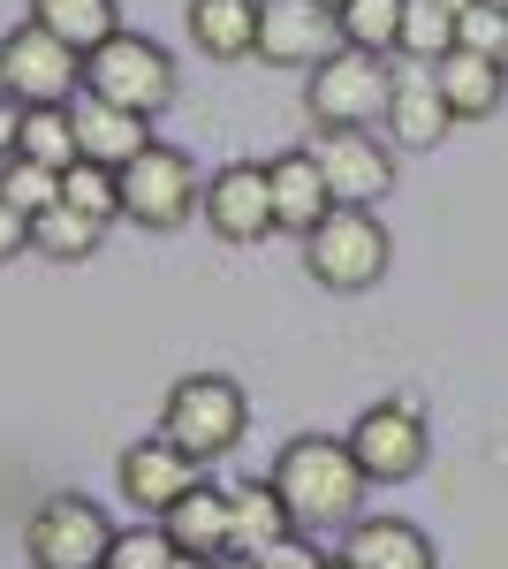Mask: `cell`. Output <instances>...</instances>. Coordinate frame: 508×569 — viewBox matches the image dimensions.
Returning <instances> with one entry per match:
<instances>
[{
  "label": "cell",
  "instance_id": "27",
  "mask_svg": "<svg viewBox=\"0 0 508 569\" xmlns=\"http://www.w3.org/2000/svg\"><path fill=\"white\" fill-rule=\"evenodd\" d=\"M61 206H77L84 220H122V176L114 168H91V160H77L69 176H61Z\"/></svg>",
  "mask_w": 508,
  "mask_h": 569
},
{
  "label": "cell",
  "instance_id": "35",
  "mask_svg": "<svg viewBox=\"0 0 508 569\" xmlns=\"http://www.w3.org/2000/svg\"><path fill=\"white\" fill-rule=\"evenodd\" d=\"M220 569H258V562H243V555H220Z\"/></svg>",
  "mask_w": 508,
  "mask_h": 569
},
{
  "label": "cell",
  "instance_id": "37",
  "mask_svg": "<svg viewBox=\"0 0 508 569\" xmlns=\"http://www.w3.org/2000/svg\"><path fill=\"white\" fill-rule=\"evenodd\" d=\"M440 8H456V16H464V8H478V0H440Z\"/></svg>",
  "mask_w": 508,
  "mask_h": 569
},
{
  "label": "cell",
  "instance_id": "21",
  "mask_svg": "<svg viewBox=\"0 0 508 569\" xmlns=\"http://www.w3.org/2000/svg\"><path fill=\"white\" fill-rule=\"evenodd\" d=\"M432 77H440V99H448V114L456 122H486L494 107H501L508 91V69H494V61H478V53H448V61H432Z\"/></svg>",
  "mask_w": 508,
  "mask_h": 569
},
{
  "label": "cell",
  "instance_id": "10",
  "mask_svg": "<svg viewBox=\"0 0 508 569\" xmlns=\"http://www.w3.org/2000/svg\"><path fill=\"white\" fill-rule=\"evenodd\" d=\"M311 160H319V176L335 190V206H372L380 213V198L395 190V152L372 130H319Z\"/></svg>",
  "mask_w": 508,
  "mask_h": 569
},
{
  "label": "cell",
  "instance_id": "24",
  "mask_svg": "<svg viewBox=\"0 0 508 569\" xmlns=\"http://www.w3.org/2000/svg\"><path fill=\"white\" fill-rule=\"evenodd\" d=\"M99 236H107V228H99V220H84L77 206H53V213L31 220V251H39V259H53V266L91 259V251H99Z\"/></svg>",
  "mask_w": 508,
  "mask_h": 569
},
{
  "label": "cell",
  "instance_id": "22",
  "mask_svg": "<svg viewBox=\"0 0 508 569\" xmlns=\"http://www.w3.org/2000/svg\"><path fill=\"white\" fill-rule=\"evenodd\" d=\"M31 23L53 31L61 46H77V53H99L122 31V8L114 0H31Z\"/></svg>",
  "mask_w": 508,
  "mask_h": 569
},
{
  "label": "cell",
  "instance_id": "3",
  "mask_svg": "<svg viewBox=\"0 0 508 569\" xmlns=\"http://www.w3.org/2000/svg\"><path fill=\"white\" fill-rule=\"evenodd\" d=\"M243 426H251V395H243V380H228V372H190L160 402V433L190 463H220L243 440Z\"/></svg>",
  "mask_w": 508,
  "mask_h": 569
},
{
  "label": "cell",
  "instance_id": "7",
  "mask_svg": "<svg viewBox=\"0 0 508 569\" xmlns=\"http://www.w3.org/2000/svg\"><path fill=\"white\" fill-rule=\"evenodd\" d=\"M122 213L137 220V228H152V236H168V228H182L190 213H206V182H198V168H190V152L182 144H145L137 160L122 168Z\"/></svg>",
  "mask_w": 508,
  "mask_h": 569
},
{
  "label": "cell",
  "instance_id": "33",
  "mask_svg": "<svg viewBox=\"0 0 508 569\" xmlns=\"http://www.w3.org/2000/svg\"><path fill=\"white\" fill-rule=\"evenodd\" d=\"M16 144H23V107H16V99H0V168L16 160Z\"/></svg>",
  "mask_w": 508,
  "mask_h": 569
},
{
  "label": "cell",
  "instance_id": "8",
  "mask_svg": "<svg viewBox=\"0 0 508 569\" xmlns=\"http://www.w3.org/2000/svg\"><path fill=\"white\" fill-rule=\"evenodd\" d=\"M387 91H395V69L341 46V53H327V61L311 69L303 107H311L319 130H372V122H387Z\"/></svg>",
  "mask_w": 508,
  "mask_h": 569
},
{
  "label": "cell",
  "instance_id": "29",
  "mask_svg": "<svg viewBox=\"0 0 508 569\" xmlns=\"http://www.w3.org/2000/svg\"><path fill=\"white\" fill-rule=\"evenodd\" d=\"M456 46L478 53V61H494V69H508V8H464L456 16Z\"/></svg>",
  "mask_w": 508,
  "mask_h": 569
},
{
  "label": "cell",
  "instance_id": "32",
  "mask_svg": "<svg viewBox=\"0 0 508 569\" xmlns=\"http://www.w3.org/2000/svg\"><path fill=\"white\" fill-rule=\"evenodd\" d=\"M258 569H327V555H311V539H289V547L258 555Z\"/></svg>",
  "mask_w": 508,
  "mask_h": 569
},
{
  "label": "cell",
  "instance_id": "14",
  "mask_svg": "<svg viewBox=\"0 0 508 569\" xmlns=\"http://www.w3.org/2000/svg\"><path fill=\"white\" fill-rule=\"evenodd\" d=\"M289 539H303V531H297V517H289V501H281V486L273 479L228 486V555L258 562V555H273V547H289Z\"/></svg>",
  "mask_w": 508,
  "mask_h": 569
},
{
  "label": "cell",
  "instance_id": "15",
  "mask_svg": "<svg viewBox=\"0 0 508 569\" xmlns=\"http://www.w3.org/2000/svg\"><path fill=\"white\" fill-rule=\"evenodd\" d=\"M448 99H440V77L425 69V61H402L395 69V91H387V130L402 152H432L440 137H448Z\"/></svg>",
  "mask_w": 508,
  "mask_h": 569
},
{
  "label": "cell",
  "instance_id": "6",
  "mask_svg": "<svg viewBox=\"0 0 508 569\" xmlns=\"http://www.w3.org/2000/svg\"><path fill=\"white\" fill-rule=\"evenodd\" d=\"M0 99H16L23 114L31 107H77L84 99V53L39 23H16L0 39Z\"/></svg>",
  "mask_w": 508,
  "mask_h": 569
},
{
  "label": "cell",
  "instance_id": "11",
  "mask_svg": "<svg viewBox=\"0 0 508 569\" xmlns=\"http://www.w3.org/2000/svg\"><path fill=\"white\" fill-rule=\"evenodd\" d=\"M206 228L220 243H258L273 236V176L258 160H228L220 176H206Z\"/></svg>",
  "mask_w": 508,
  "mask_h": 569
},
{
  "label": "cell",
  "instance_id": "36",
  "mask_svg": "<svg viewBox=\"0 0 508 569\" xmlns=\"http://www.w3.org/2000/svg\"><path fill=\"white\" fill-rule=\"evenodd\" d=\"M311 8H327V16H341V8H349V0H311Z\"/></svg>",
  "mask_w": 508,
  "mask_h": 569
},
{
  "label": "cell",
  "instance_id": "31",
  "mask_svg": "<svg viewBox=\"0 0 508 569\" xmlns=\"http://www.w3.org/2000/svg\"><path fill=\"white\" fill-rule=\"evenodd\" d=\"M23 251H31V213H16V206L0 198V266L23 259Z\"/></svg>",
  "mask_w": 508,
  "mask_h": 569
},
{
  "label": "cell",
  "instance_id": "20",
  "mask_svg": "<svg viewBox=\"0 0 508 569\" xmlns=\"http://www.w3.org/2000/svg\"><path fill=\"white\" fill-rule=\"evenodd\" d=\"M160 531L175 539V555H198V562H220L228 555V486H190L182 501H175L168 517H160Z\"/></svg>",
  "mask_w": 508,
  "mask_h": 569
},
{
  "label": "cell",
  "instance_id": "34",
  "mask_svg": "<svg viewBox=\"0 0 508 569\" xmlns=\"http://www.w3.org/2000/svg\"><path fill=\"white\" fill-rule=\"evenodd\" d=\"M175 569H220V562H198V555H175Z\"/></svg>",
  "mask_w": 508,
  "mask_h": 569
},
{
  "label": "cell",
  "instance_id": "18",
  "mask_svg": "<svg viewBox=\"0 0 508 569\" xmlns=\"http://www.w3.org/2000/svg\"><path fill=\"white\" fill-rule=\"evenodd\" d=\"M341 562H357V569H440L432 562V539L418 525H402V517H357V525L341 531Z\"/></svg>",
  "mask_w": 508,
  "mask_h": 569
},
{
  "label": "cell",
  "instance_id": "19",
  "mask_svg": "<svg viewBox=\"0 0 508 569\" xmlns=\"http://www.w3.org/2000/svg\"><path fill=\"white\" fill-rule=\"evenodd\" d=\"M258 16H266V0H190V8H182L190 46L212 53V61H251L258 53Z\"/></svg>",
  "mask_w": 508,
  "mask_h": 569
},
{
  "label": "cell",
  "instance_id": "30",
  "mask_svg": "<svg viewBox=\"0 0 508 569\" xmlns=\"http://www.w3.org/2000/svg\"><path fill=\"white\" fill-rule=\"evenodd\" d=\"M107 569H175V539L160 525L122 531V539H114V555H107Z\"/></svg>",
  "mask_w": 508,
  "mask_h": 569
},
{
  "label": "cell",
  "instance_id": "23",
  "mask_svg": "<svg viewBox=\"0 0 508 569\" xmlns=\"http://www.w3.org/2000/svg\"><path fill=\"white\" fill-rule=\"evenodd\" d=\"M402 8H410V0H349L335 16L341 46H349V53H372V61L402 53Z\"/></svg>",
  "mask_w": 508,
  "mask_h": 569
},
{
  "label": "cell",
  "instance_id": "1",
  "mask_svg": "<svg viewBox=\"0 0 508 569\" xmlns=\"http://www.w3.org/2000/svg\"><path fill=\"white\" fill-rule=\"evenodd\" d=\"M266 479L281 486V501H289V517H297L303 539H311V531H349V525H357V509H365V486H372L365 471H357L349 440H335V433L289 440V448L273 456Z\"/></svg>",
  "mask_w": 508,
  "mask_h": 569
},
{
  "label": "cell",
  "instance_id": "38",
  "mask_svg": "<svg viewBox=\"0 0 508 569\" xmlns=\"http://www.w3.org/2000/svg\"><path fill=\"white\" fill-rule=\"evenodd\" d=\"M327 569H357V562H341V555H327Z\"/></svg>",
  "mask_w": 508,
  "mask_h": 569
},
{
  "label": "cell",
  "instance_id": "12",
  "mask_svg": "<svg viewBox=\"0 0 508 569\" xmlns=\"http://www.w3.org/2000/svg\"><path fill=\"white\" fill-rule=\"evenodd\" d=\"M327 53H341V23L311 0H266L258 16V61L273 69H319Z\"/></svg>",
  "mask_w": 508,
  "mask_h": 569
},
{
  "label": "cell",
  "instance_id": "13",
  "mask_svg": "<svg viewBox=\"0 0 508 569\" xmlns=\"http://www.w3.org/2000/svg\"><path fill=\"white\" fill-rule=\"evenodd\" d=\"M198 471L206 463H190L182 448H175L168 433H152V440H129L122 448V463H114V479H122L129 493V509H152V517H168L175 501L198 486Z\"/></svg>",
  "mask_w": 508,
  "mask_h": 569
},
{
  "label": "cell",
  "instance_id": "25",
  "mask_svg": "<svg viewBox=\"0 0 508 569\" xmlns=\"http://www.w3.org/2000/svg\"><path fill=\"white\" fill-rule=\"evenodd\" d=\"M16 160H39V168H53V176H69V168H77V122H69V107H31V114H23Z\"/></svg>",
  "mask_w": 508,
  "mask_h": 569
},
{
  "label": "cell",
  "instance_id": "2",
  "mask_svg": "<svg viewBox=\"0 0 508 569\" xmlns=\"http://www.w3.org/2000/svg\"><path fill=\"white\" fill-rule=\"evenodd\" d=\"M84 91L91 99H107V107H122L137 122H152V114H168L175 91H182V69H175V53L160 39H145V31H114V39L84 53Z\"/></svg>",
  "mask_w": 508,
  "mask_h": 569
},
{
  "label": "cell",
  "instance_id": "9",
  "mask_svg": "<svg viewBox=\"0 0 508 569\" xmlns=\"http://www.w3.org/2000/svg\"><path fill=\"white\" fill-rule=\"evenodd\" d=\"M349 456H357V471L372 486H402L425 471V456H432V433H425L418 402H372V410H357V426H349Z\"/></svg>",
  "mask_w": 508,
  "mask_h": 569
},
{
  "label": "cell",
  "instance_id": "39",
  "mask_svg": "<svg viewBox=\"0 0 508 569\" xmlns=\"http://www.w3.org/2000/svg\"><path fill=\"white\" fill-rule=\"evenodd\" d=\"M478 8H508V0H478Z\"/></svg>",
  "mask_w": 508,
  "mask_h": 569
},
{
  "label": "cell",
  "instance_id": "26",
  "mask_svg": "<svg viewBox=\"0 0 508 569\" xmlns=\"http://www.w3.org/2000/svg\"><path fill=\"white\" fill-rule=\"evenodd\" d=\"M456 53V8H440V0H410L402 8V61H448Z\"/></svg>",
  "mask_w": 508,
  "mask_h": 569
},
{
  "label": "cell",
  "instance_id": "17",
  "mask_svg": "<svg viewBox=\"0 0 508 569\" xmlns=\"http://www.w3.org/2000/svg\"><path fill=\"white\" fill-rule=\"evenodd\" d=\"M266 176H273V220H281L297 243L335 213V190H327V176H319L311 144H303V152H281V160H266Z\"/></svg>",
  "mask_w": 508,
  "mask_h": 569
},
{
  "label": "cell",
  "instance_id": "5",
  "mask_svg": "<svg viewBox=\"0 0 508 569\" xmlns=\"http://www.w3.org/2000/svg\"><path fill=\"white\" fill-rule=\"evenodd\" d=\"M114 539L122 531L91 493H46L23 525V555H31V569H107Z\"/></svg>",
  "mask_w": 508,
  "mask_h": 569
},
{
  "label": "cell",
  "instance_id": "28",
  "mask_svg": "<svg viewBox=\"0 0 508 569\" xmlns=\"http://www.w3.org/2000/svg\"><path fill=\"white\" fill-rule=\"evenodd\" d=\"M0 198H8V206H16V213H53V206H61V176H53V168H39V160H8V168H0Z\"/></svg>",
  "mask_w": 508,
  "mask_h": 569
},
{
  "label": "cell",
  "instance_id": "16",
  "mask_svg": "<svg viewBox=\"0 0 508 569\" xmlns=\"http://www.w3.org/2000/svg\"><path fill=\"white\" fill-rule=\"evenodd\" d=\"M69 122H77V160H91V168H114V176H122L129 160L152 144V122H137V114L107 107V99H91V91L69 107Z\"/></svg>",
  "mask_w": 508,
  "mask_h": 569
},
{
  "label": "cell",
  "instance_id": "4",
  "mask_svg": "<svg viewBox=\"0 0 508 569\" xmlns=\"http://www.w3.org/2000/svg\"><path fill=\"white\" fill-rule=\"evenodd\" d=\"M387 259H395V236H387V220L372 206H335V213L303 236V273L319 289H335V297L372 289L387 273Z\"/></svg>",
  "mask_w": 508,
  "mask_h": 569
}]
</instances>
